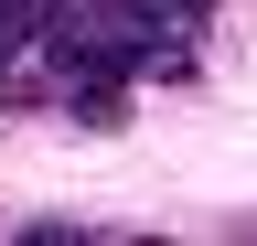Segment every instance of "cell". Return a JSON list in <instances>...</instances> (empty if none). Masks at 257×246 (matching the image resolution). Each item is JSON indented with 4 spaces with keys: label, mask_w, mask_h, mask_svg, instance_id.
Returning a JSON list of instances; mask_svg holds the SVG:
<instances>
[]
</instances>
